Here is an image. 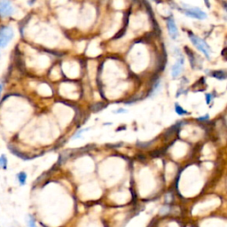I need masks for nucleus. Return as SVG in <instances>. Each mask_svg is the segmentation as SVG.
<instances>
[{
	"label": "nucleus",
	"mask_w": 227,
	"mask_h": 227,
	"mask_svg": "<svg viewBox=\"0 0 227 227\" xmlns=\"http://www.w3.org/2000/svg\"><path fill=\"white\" fill-rule=\"evenodd\" d=\"M189 38L191 40V42L192 43V44L199 50L206 57L207 59H209V53H210V47L208 45V43L201 39L200 37H199L197 35H195L192 33L189 34Z\"/></svg>",
	"instance_id": "obj_1"
},
{
	"label": "nucleus",
	"mask_w": 227,
	"mask_h": 227,
	"mask_svg": "<svg viewBox=\"0 0 227 227\" xmlns=\"http://www.w3.org/2000/svg\"><path fill=\"white\" fill-rule=\"evenodd\" d=\"M14 32L9 26H2L0 28V47L5 48L14 38Z\"/></svg>",
	"instance_id": "obj_2"
},
{
	"label": "nucleus",
	"mask_w": 227,
	"mask_h": 227,
	"mask_svg": "<svg viewBox=\"0 0 227 227\" xmlns=\"http://www.w3.org/2000/svg\"><path fill=\"white\" fill-rule=\"evenodd\" d=\"M14 7L10 0H0V15L2 17H8L14 14Z\"/></svg>",
	"instance_id": "obj_3"
},
{
	"label": "nucleus",
	"mask_w": 227,
	"mask_h": 227,
	"mask_svg": "<svg viewBox=\"0 0 227 227\" xmlns=\"http://www.w3.org/2000/svg\"><path fill=\"white\" fill-rule=\"evenodd\" d=\"M184 13L185 15L198 20H203L207 17V14L200 9H199L198 7H185Z\"/></svg>",
	"instance_id": "obj_4"
},
{
	"label": "nucleus",
	"mask_w": 227,
	"mask_h": 227,
	"mask_svg": "<svg viewBox=\"0 0 227 227\" xmlns=\"http://www.w3.org/2000/svg\"><path fill=\"white\" fill-rule=\"evenodd\" d=\"M184 60L183 57L178 58L177 62L174 64V66L172 67V71H171V75L174 78H177L179 76V75L181 74L182 69H183V66H184Z\"/></svg>",
	"instance_id": "obj_5"
},
{
	"label": "nucleus",
	"mask_w": 227,
	"mask_h": 227,
	"mask_svg": "<svg viewBox=\"0 0 227 227\" xmlns=\"http://www.w3.org/2000/svg\"><path fill=\"white\" fill-rule=\"evenodd\" d=\"M167 28H168V31L170 34V37L172 39H176L178 36V31H177V28L176 26V23L172 18H170L168 21H167Z\"/></svg>",
	"instance_id": "obj_6"
},
{
	"label": "nucleus",
	"mask_w": 227,
	"mask_h": 227,
	"mask_svg": "<svg viewBox=\"0 0 227 227\" xmlns=\"http://www.w3.org/2000/svg\"><path fill=\"white\" fill-rule=\"evenodd\" d=\"M17 178H18V181L21 185H24L26 183V180H27V174L25 172H20L18 175H17Z\"/></svg>",
	"instance_id": "obj_7"
},
{
	"label": "nucleus",
	"mask_w": 227,
	"mask_h": 227,
	"mask_svg": "<svg viewBox=\"0 0 227 227\" xmlns=\"http://www.w3.org/2000/svg\"><path fill=\"white\" fill-rule=\"evenodd\" d=\"M212 76L214 77L217 78V79H221V80L226 78V74L225 72H223V71H216V72L213 73Z\"/></svg>",
	"instance_id": "obj_8"
},
{
	"label": "nucleus",
	"mask_w": 227,
	"mask_h": 227,
	"mask_svg": "<svg viewBox=\"0 0 227 227\" xmlns=\"http://www.w3.org/2000/svg\"><path fill=\"white\" fill-rule=\"evenodd\" d=\"M0 167L2 168V169H6L7 167V159H6V156L5 155H2L0 156Z\"/></svg>",
	"instance_id": "obj_9"
},
{
	"label": "nucleus",
	"mask_w": 227,
	"mask_h": 227,
	"mask_svg": "<svg viewBox=\"0 0 227 227\" xmlns=\"http://www.w3.org/2000/svg\"><path fill=\"white\" fill-rule=\"evenodd\" d=\"M175 109H176V113H177V114H179V115H183V114H188L185 110H184L181 106H179V105H177V104H176V106H175Z\"/></svg>",
	"instance_id": "obj_10"
},
{
	"label": "nucleus",
	"mask_w": 227,
	"mask_h": 227,
	"mask_svg": "<svg viewBox=\"0 0 227 227\" xmlns=\"http://www.w3.org/2000/svg\"><path fill=\"white\" fill-rule=\"evenodd\" d=\"M28 226L29 227H36L35 223V220L32 217H29V219H28Z\"/></svg>",
	"instance_id": "obj_11"
},
{
	"label": "nucleus",
	"mask_w": 227,
	"mask_h": 227,
	"mask_svg": "<svg viewBox=\"0 0 227 227\" xmlns=\"http://www.w3.org/2000/svg\"><path fill=\"white\" fill-rule=\"evenodd\" d=\"M212 99L213 96L211 94H207V95H206V101H207V104H209Z\"/></svg>",
	"instance_id": "obj_12"
},
{
	"label": "nucleus",
	"mask_w": 227,
	"mask_h": 227,
	"mask_svg": "<svg viewBox=\"0 0 227 227\" xmlns=\"http://www.w3.org/2000/svg\"><path fill=\"white\" fill-rule=\"evenodd\" d=\"M208 114L207 115H204V116H201V117H199L198 120L200 121H204V120H208Z\"/></svg>",
	"instance_id": "obj_13"
},
{
	"label": "nucleus",
	"mask_w": 227,
	"mask_h": 227,
	"mask_svg": "<svg viewBox=\"0 0 227 227\" xmlns=\"http://www.w3.org/2000/svg\"><path fill=\"white\" fill-rule=\"evenodd\" d=\"M2 88H3V86H2V85H0V95H1V92H2Z\"/></svg>",
	"instance_id": "obj_14"
},
{
	"label": "nucleus",
	"mask_w": 227,
	"mask_h": 227,
	"mask_svg": "<svg viewBox=\"0 0 227 227\" xmlns=\"http://www.w3.org/2000/svg\"><path fill=\"white\" fill-rule=\"evenodd\" d=\"M155 1H156V0H155Z\"/></svg>",
	"instance_id": "obj_15"
}]
</instances>
